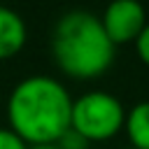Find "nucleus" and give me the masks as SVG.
<instances>
[{
	"instance_id": "20e7f679",
	"label": "nucleus",
	"mask_w": 149,
	"mask_h": 149,
	"mask_svg": "<svg viewBox=\"0 0 149 149\" xmlns=\"http://www.w3.org/2000/svg\"><path fill=\"white\" fill-rule=\"evenodd\" d=\"M100 23L107 33V37L119 44H135L144 26L149 23L147 9L140 0H112L105 5V12L100 14Z\"/></svg>"
},
{
	"instance_id": "1a4fd4ad",
	"label": "nucleus",
	"mask_w": 149,
	"mask_h": 149,
	"mask_svg": "<svg viewBox=\"0 0 149 149\" xmlns=\"http://www.w3.org/2000/svg\"><path fill=\"white\" fill-rule=\"evenodd\" d=\"M135 51H137V58L149 68V23L144 26V30L140 33V37L135 40Z\"/></svg>"
},
{
	"instance_id": "9b49d317",
	"label": "nucleus",
	"mask_w": 149,
	"mask_h": 149,
	"mask_svg": "<svg viewBox=\"0 0 149 149\" xmlns=\"http://www.w3.org/2000/svg\"><path fill=\"white\" fill-rule=\"evenodd\" d=\"M123 149H133V147H123Z\"/></svg>"
},
{
	"instance_id": "9d476101",
	"label": "nucleus",
	"mask_w": 149,
	"mask_h": 149,
	"mask_svg": "<svg viewBox=\"0 0 149 149\" xmlns=\"http://www.w3.org/2000/svg\"><path fill=\"white\" fill-rule=\"evenodd\" d=\"M28 149H61L58 144H37V147H28Z\"/></svg>"
},
{
	"instance_id": "39448f33",
	"label": "nucleus",
	"mask_w": 149,
	"mask_h": 149,
	"mask_svg": "<svg viewBox=\"0 0 149 149\" xmlns=\"http://www.w3.org/2000/svg\"><path fill=\"white\" fill-rule=\"evenodd\" d=\"M26 40H28V28L21 14L14 12L12 7L0 5V61L16 56L26 47Z\"/></svg>"
},
{
	"instance_id": "7ed1b4c3",
	"label": "nucleus",
	"mask_w": 149,
	"mask_h": 149,
	"mask_svg": "<svg viewBox=\"0 0 149 149\" xmlns=\"http://www.w3.org/2000/svg\"><path fill=\"white\" fill-rule=\"evenodd\" d=\"M126 109L121 100L107 91H86L72 102L70 128L86 142H107L123 130Z\"/></svg>"
},
{
	"instance_id": "423d86ee",
	"label": "nucleus",
	"mask_w": 149,
	"mask_h": 149,
	"mask_svg": "<svg viewBox=\"0 0 149 149\" xmlns=\"http://www.w3.org/2000/svg\"><path fill=\"white\" fill-rule=\"evenodd\" d=\"M123 130L133 149H149V100H140L126 112Z\"/></svg>"
},
{
	"instance_id": "6e6552de",
	"label": "nucleus",
	"mask_w": 149,
	"mask_h": 149,
	"mask_svg": "<svg viewBox=\"0 0 149 149\" xmlns=\"http://www.w3.org/2000/svg\"><path fill=\"white\" fill-rule=\"evenodd\" d=\"M56 144H58L61 149H86V147H88V142H86L79 133H74L72 128H70V130H68Z\"/></svg>"
},
{
	"instance_id": "0eeeda50",
	"label": "nucleus",
	"mask_w": 149,
	"mask_h": 149,
	"mask_svg": "<svg viewBox=\"0 0 149 149\" xmlns=\"http://www.w3.org/2000/svg\"><path fill=\"white\" fill-rule=\"evenodd\" d=\"M0 149H28V144L7 126L0 128Z\"/></svg>"
},
{
	"instance_id": "f257e3e1",
	"label": "nucleus",
	"mask_w": 149,
	"mask_h": 149,
	"mask_svg": "<svg viewBox=\"0 0 149 149\" xmlns=\"http://www.w3.org/2000/svg\"><path fill=\"white\" fill-rule=\"evenodd\" d=\"M74 98L49 74L21 79L7 98V123L28 144H56L70 130Z\"/></svg>"
},
{
	"instance_id": "f03ea898",
	"label": "nucleus",
	"mask_w": 149,
	"mask_h": 149,
	"mask_svg": "<svg viewBox=\"0 0 149 149\" xmlns=\"http://www.w3.org/2000/svg\"><path fill=\"white\" fill-rule=\"evenodd\" d=\"M51 56L63 74L88 81L112 68L116 44L107 37L100 16L88 9H70L51 30Z\"/></svg>"
}]
</instances>
